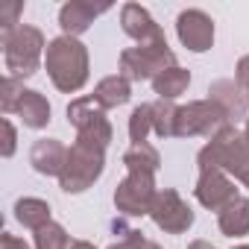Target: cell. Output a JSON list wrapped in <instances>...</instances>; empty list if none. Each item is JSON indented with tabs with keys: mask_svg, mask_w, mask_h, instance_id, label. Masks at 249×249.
Listing matches in <instances>:
<instances>
[{
	"mask_svg": "<svg viewBox=\"0 0 249 249\" xmlns=\"http://www.w3.org/2000/svg\"><path fill=\"white\" fill-rule=\"evenodd\" d=\"M47 71L62 91H79L88 79V53L73 36H62L47 47Z\"/></svg>",
	"mask_w": 249,
	"mask_h": 249,
	"instance_id": "1",
	"label": "cell"
},
{
	"mask_svg": "<svg viewBox=\"0 0 249 249\" xmlns=\"http://www.w3.org/2000/svg\"><path fill=\"white\" fill-rule=\"evenodd\" d=\"M41 47L44 38L38 30L33 27H18L15 33L3 36V59H6V71L9 76H33L41 59Z\"/></svg>",
	"mask_w": 249,
	"mask_h": 249,
	"instance_id": "2",
	"label": "cell"
},
{
	"mask_svg": "<svg viewBox=\"0 0 249 249\" xmlns=\"http://www.w3.org/2000/svg\"><path fill=\"white\" fill-rule=\"evenodd\" d=\"M173 65H176V56L170 53L164 38L132 47V50H126L120 56V71H123L126 79H156L159 73H164Z\"/></svg>",
	"mask_w": 249,
	"mask_h": 249,
	"instance_id": "3",
	"label": "cell"
},
{
	"mask_svg": "<svg viewBox=\"0 0 249 249\" xmlns=\"http://www.w3.org/2000/svg\"><path fill=\"white\" fill-rule=\"evenodd\" d=\"M100 173H103V150L76 141V147L68 150V161H65V170H62L59 179H62V188L68 194H79Z\"/></svg>",
	"mask_w": 249,
	"mask_h": 249,
	"instance_id": "4",
	"label": "cell"
},
{
	"mask_svg": "<svg viewBox=\"0 0 249 249\" xmlns=\"http://www.w3.org/2000/svg\"><path fill=\"white\" fill-rule=\"evenodd\" d=\"M68 120L79 129V144H91V147L106 150V144L111 138V126L106 123V117L100 114L94 97H82V100L71 103L68 106Z\"/></svg>",
	"mask_w": 249,
	"mask_h": 249,
	"instance_id": "5",
	"label": "cell"
},
{
	"mask_svg": "<svg viewBox=\"0 0 249 249\" xmlns=\"http://www.w3.org/2000/svg\"><path fill=\"white\" fill-rule=\"evenodd\" d=\"M3 111H18L21 120L33 129H41L50 120V103L38 91H15L12 76H6L3 82Z\"/></svg>",
	"mask_w": 249,
	"mask_h": 249,
	"instance_id": "6",
	"label": "cell"
},
{
	"mask_svg": "<svg viewBox=\"0 0 249 249\" xmlns=\"http://www.w3.org/2000/svg\"><path fill=\"white\" fill-rule=\"evenodd\" d=\"M226 108L220 103H194L188 108H179L176 117V135H208L226 123Z\"/></svg>",
	"mask_w": 249,
	"mask_h": 249,
	"instance_id": "7",
	"label": "cell"
},
{
	"mask_svg": "<svg viewBox=\"0 0 249 249\" xmlns=\"http://www.w3.org/2000/svg\"><path fill=\"white\" fill-rule=\"evenodd\" d=\"M114 202H117V208L123 214H132V217L153 211V202H156L153 176L150 173H129V179L117 188Z\"/></svg>",
	"mask_w": 249,
	"mask_h": 249,
	"instance_id": "8",
	"label": "cell"
},
{
	"mask_svg": "<svg viewBox=\"0 0 249 249\" xmlns=\"http://www.w3.org/2000/svg\"><path fill=\"white\" fill-rule=\"evenodd\" d=\"M176 30H179L182 44H185L188 50H194V53L208 50L211 41H214V24H211V18H208L205 12H199V9L182 12L179 21H176Z\"/></svg>",
	"mask_w": 249,
	"mask_h": 249,
	"instance_id": "9",
	"label": "cell"
},
{
	"mask_svg": "<svg viewBox=\"0 0 249 249\" xmlns=\"http://www.w3.org/2000/svg\"><path fill=\"white\" fill-rule=\"evenodd\" d=\"M153 220L164 229V231H173V234H179V231H185L191 223H194V214H191V208L179 199V194H173V191H164V194H159L156 196V202H153Z\"/></svg>",
	"mask_w": 249,
	"mask_h": 249,
	"instance_id": "10",
	"label": "cell"
},
{
	"mask_svg": "<svg viewBox=\"0 0 249 249\" xmlns=\"http://www.w3.org/2000/svg\"><path fill=\"white\" fill-rule=\"evenodd\" d=\"M196 196L208 208H229L237 199V191L220 170H202L199 185H196Z\"/></svg>",
	"mask_w": 249,
	"mask_h": 249,
	"instance_id": "11",
	"label": "cell"
},
{
	"mask_svg": "<svg viewBox=\"0 0 249 249\" xmlns=\"http://www.w3.org/2000/svg\"><path fill=\"white\" fill-rule=\"evenodd\" d=\"M120 24H123V33L132 36V38L141 41V44H150V41H156V38H164L161 30L156 27V21L150 18V12L141 9L138 3H126V6L120 9Z\"/></svg>",
	"mask_w": 249,
	"mask_h": 249,
	"instance_id": "12",
	"label": "cell"
},
{
	"mask_svg": "<svg viewBox=\"0 0 249 249\" xmlns=\"http://www.w3.org/2000/svg\"><path fill=\"white\" fill-rule=\"evenodd\" d=\"M103 12H108V6H94V3H82V0H71V3H65L62 12H59V24H62V30L68 36H79Z\"/></svg>",
	"mask_w": 249,
	"mask_h": 249,
	"instance_id": "13",
	"label": "cell"
},
{
	"mask_svg": "<svg viewBox=\"0 0 249 249\" xmlns=\"http://www.w3.org/2000/svg\"><path fill=\"white\" fill-rule=\"evenodd\" d=\"M30 161H33V167H36L38 173H47V176L59 173V176H62L65 161H68V150H65L59 141H38V144L33 147V153H30Z\"/></svg>",
	"mask_w": 249,
	"mask_h": 249,
	"instance_id": "14",
	"label": "cell"
},
{
	"mask_svg": "<svg viewBox=\"0 0 249 249\" xmlns=\"http://www.w3.org/2000/svg\"><path fill=\"white\" fill-rule=\"evenodd\" d=\"M126 100H129V79L126 76H108L94 91V103L103 106V108L120 106V103H126Z\"/></svg>",
	"mask_w": 249,
	"mask_h": 249,
	"instance_id": "15",
	"label": "cell"
},
{
	"mask_svg": "<svg viewBox=\"0 0 249 249\" xmlns=\"http://www.w3.org/2000/svg\"><path fill=\"white\" fill-rule=\"evenodd\" d=\"M188 82H191V73H188V71H182V68H176V65H173V68H167L164 73H159V76L153 79L156 94H159L161 100H173V97L185 94Z\"/></svg>",
	"mask_w": 249,
	"mask_h": 249,
	"instance_id": "16",
	"label": "cell"
},
{
	"mask_svg": "<svg viewBox=\"0 0 249 249\" xmlns=\"http://www.w3.org/2000/svg\"><path fill=\"white\" fill-rule=\"evenodd\" d=\"M220 229L226 234H246L249 231V199H234L229 208H223Z\"/></svg>",
	"mask_w": 249,
	"mask_h": 249,
	"instance_id": "17",
	"label": "cell"
},
{
	"mask_svg": "<svg viewBox=\"0 0 249 249\" xmlns=\"http://www.w3.org/2000/svg\"><path fill=\"white\" fill-rule=\"evenodd\" d=\"M15 214H18V220H21L24 226L36 229V231L50 223V205L41 202V199H21V202L15 205Z\"/></svg>",
	"mask_w": 249,
	"mask_h": 249,
	"instance_id": "18",
	"label": "cell"
},
{
	"mask_svg": "<svg viewBox=\"0 0 249 249\" xmlns=\"http://www.w3.org/2000/svg\"><path fill=\"white\" fill-rule=\"evenodd\" d=\"M126 167H129V173H156V167H159V153L150 147V144H135L129 153H126Z\"/></svg>",
	"mask_w": 249,
	"mask_h": 249,
	"instance_id": "19",
	"label": "cell"
},
{
	"mask_svg": "<svg viewBox=\"0 0 249 249\" xmlns=\"http://www.w3.org/2000/svg\"><path fill=\"white\" fill-rule=\"evenodd\" d=\"M36 243H38V249H71V246H73L71 237L65 234V229L56 226V223L41 226L38 234H36Z\"/></svg>",
	"mask_w": 249,
	"mask_h": 249,
	"instance_id": "20",
	"label": "cell"
},
{
	"mask_svg": "<svg viewBox=\"0 0 249 249\" xmlns=\"http://www.w3.org/2000/svg\"><path fill=\"white\" fill-rule=\"evenodd\" d=\"M153 126V106H138L129 120V135L135 144H147V132Z\"/></svg>",
	"mask_w": 249,
	"mask_h": 249,
	"instance_id": "21",
	"label": "cell"
},
{
	"mask_svg": "<svg viewBox=\"0 0 249 249\" xmlns=\"http://www.w3.org/2000/svg\"><path fill=\"white\" fill-rule=\"evenodd\" d=\"M24 12V3H6L0 9V24H3V36L18 30V15Z\"/></svg>",
	"mask_w": 249,
	"mask_h": 249,
	"instance_id": "22",
	"label": "cell"
},
{
	"mask_svg": "<svg viewBox=\"0 0 249 249\" xmlns=\"http://www.w3.org/2000/svg\"><path fill=\"white\" fill-rule=\"evenodd\" d=\"M111 249H159L156 243H150V240H144L138 231H126L123 234V240L120 243H114Z\"/></svg>",
	"mask_w": 249,
	"mask_h": 249,
	"instance_id": "23",
	"label": "cell"
},
{
	"mask_svg": "<svg viewBox=\"0 0 249 249\" xmlns=\"http://www.w3.org/2000/svg\"><path fill=\"white\" fill-rule=\"evenodd\" d=\"M237 85H240V94H246V103H249V56L240 59V65H237Z\"/></svg>",
	"mask_w": 249,
	"mask_h": 249,
	"instance_id": "24",
	"label": "cell"
},
{
	"mask_svg": "<svg viewBox=\"0 0 249 249\" xmlns=\"http://www.w3.org/2000/svg\"><path fill=\"white\" fill-rule=\"evenodd\" d=\"M3 249H30L24 240H18V237H12V234H3Z\"/></svg>",
	"mask_w": 249,
	"mask_h": 249,
	"instance_id": "25",
	"label": "cell"
},
{
	"mask_svg": "<svg viewBox=\"0 0 249 249\" xmlns=\"http://www.w3.org/2000/svg\"><path fill=\"white\" fill-rule=\"evenodd\" d=\"M12 150H15V129H12V123L6 120V156H12Z\"/></svg>",
	"mask_w": 249,
	"mask_h": 249,
	"instance_id": "26",
	"label": "cell"
},
{
	"mask_svg": "<svg viewBox=\"0 0 249 249\" xmlns=\"http://www.w3.org/2000/svg\"><path fill=\"white\" fill-rule=\"evenodd\" d=\"M191 249H214V246L205 243V240H196V243H191Z\"/></svg>",
	"mask_w": 249,
	"mask_h": 249,
	"instance_id": "27",
	"label": "cell"
},
{
	"mask_svg": "<svg viewBox=\"0 0 249 249\" xmlns=\"http://www.w3.org/2000/svg\"><path fill=\"white\" fill-rule=\"evenodd\" d=\"M71 249H94V246H91V243H85V240H76Z\"/></svg>",
	"mask_w": 249,
	"mask_h": 249,
	"instance_id": "28",
	"label": "cell"
},
{
	"mask_svg": "<svg viewBox=\"0 0 249 249\" xmlns=\"http://www.w3.org/2000/svg\"><path fill=\"white\" fill-rule=\"evenodd\" d=\"M243 138H246V141H249V126H246V135H243Z\"/></svg>",
	"mask_w": 249,
	"mask_h": 249,
	"instance_id": "29",
	"label": "cell"
},
{
	"mask_svg": "<svg viewBox=\"0 0 249 249\" xmlns=\"http://www.w3.org/2000/svg\"><path fill=\"white\" fill-rule=\"evenodd\" d=\"M240 249H249V246H240Z\"/></svg>",
	"mask_w": 249,
	"mask_h": 249,
	"instance_id": "30",
	"label": "cell"
}]
</instances>
